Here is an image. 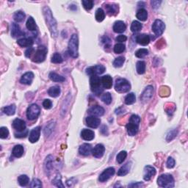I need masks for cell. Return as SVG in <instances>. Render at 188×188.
I'll return each mask as SVG.
<instances>
[{
	"label": "cell",
	"instance_id": "9a60e30c",
	"mask_svg": "<svg viewBox=\"0 0 188 188\" xmlns=\"http://www.w3.org/2000/svg\"><path fill=\"white\" fill-rule=\"evenodd\" d=\"M13 127L18 132H21L26 130V123L21 119L16 118L13 122Z\"/></svg>",
	"mask_w": 188,
	"mask_h": 188
},
{
	"label": "cell",
	"instance_id": "ffe728a7",
	"mask_svg": "<svg viewBox=\"0 0 188 188\" xmlns=\"http://www.w3.org/2000/svg\"><path fill=\"white\" fill-rule=\"evenodd\" d=\"M151 38L148 35L140 34L136 36V42L142 46H146L150 43Z\"/></svg>",
	"mask_w": 188,
	"mask_h": 188
},
{
	"label": "cell",
	"instance_id": "60d3db41",
	"mask_svg": "<svg viewBox=\"0 0 188 188\" xmlns=\"http://www.w3.org/2000/svg\"><path fill=\"white\" fill-rule=\"evenodd\" d=\"M126 46L122 43H119V44H115L114 46V52L116 54H121L124 52L125 51Z\"/></svg>",
	"mask_w": 188,
	"mask_h": 188
},
{
	"label": "cell",
	"instance_id": "db71d44e",
	"mask_svg": "<svg viewBox=\"0 0 188 188\" xmlns=\"http://www.w3.org/2000/svg\"><path fill=\"white\" fill-rule=\"evenodd\" d=\"M166 166L167 168H173L175 166V160L172 157H168L166 163Z\"/></svg>",
	"mask_w": 188,
	"mask_h": 188
},
{
	"label": "cell",
	"instance_id": "c3c4849f",
	"mask_svg": "<svg viewBox=\"0 0 188 188\" xmlns=\"http://www.w3.org/2000/svg\"><path fill=\"white\" fill-rule=\"evenodd\" d=\"M102 100L105 102L106 105H109L112 102V96L109 93L104 94L102 96Z\"/></svg>",
	"mask_w": 188,
	"mask_h": 188
},
{
	"label": "cell",
	"instance_id": "f35d334b",
	"mask_svg": "<svg viewBox=\"0 0 188 188\" xmlns=\"http://www.w3.org/2000/svg\"><path fill=\"white\" fill-rule=\"evenodd\" d=\"M136 101V96L135 94H133V93H130L127 95V96H126L125 100H124V102H125V104L127 105H132L134 104Z\"/></svg>",
	"mask_w": 188,
	"mask_h": 188
},
{
	"label": "cell",
	"instance_id": "f546056e",
	"mask_svg": "<svg viewBox=\"0 0 188 188\" xmlns=\"http://www.w3.org/2000/svg\"><path fill=\"white\" fill-rule=\"evenodd\" d=\"M49 77L52 81L55 82H63L66 80L65 77H63V76L59 75L57 73H55V72H51L49 74Z\"/></svg>",
	"mask_w": 188,
	"mask_h": 188
},
{
	"label": "cell",
	"instance_id": "1f68e13d",
	"mask_svg": "<svg viewBox=\"0 0 188 188\" xmlns=\"http://www.w3.org/2000/svg\"><path fill=\"white\" fill-rule=\"evenodd\" d=\"M16 107L15 105H10L7 107H5L2 109L3 113L7 115H13L16 113Z\"/></svg>",
	"mask_w": 188,
	"mask_h": 188
},
{
	"label": "cell",
	"instance_id": "d4e9b609",
	"mask_svg": "<svg viewBox=\"0 0 188 188\" xmlns=\"http://www.w3.org/2000/svg\"><path fill=\"white\" fill-rule=\"evenodd\" d=\"M25 34L24 32H22L20 29L19 26L17 24L13 23L12 25V29H11V35L13 38H16V37H20L21 35Z\"/></svg>",
	"mask_w": 188,
	"mask_h": 188
},
{
	"label": "cell",
	"instance_id": "11a10c76",
	"mask_svg": "<svg viewBox=\"0 0 188 188\" xmlns=\"http://www.w3.org/2000/svg\"><path fill=\"white\" fill-rule=\"evenodd\" d=\"M52 156L49 155L47 157H46V163H45V165L46 167V169H48V170H49L50 168H51L52 167V159H50L51 158Z\"/></svg>",
	"mask_w": 188,
	"mask_h": 188
},
{
	"label": "cell",
	"instance_id": "b9f144b4",
	"mask_svg": "<svg viewBox=\"0 0 188 188\" xmlns=\"http://www.w3.org/2000/svg\"><path fill=\"white\" fill-rule=\"evenodd\" d=\"M126 157H127V152H126V151H121V152L120 153H118V155H117V162H118L119 164L123 163L124 161L125 160Z\"/></svg>",
	"mask_w": 188,
	"mask_h": 188
},
{
	"label": "cell",
	"instance_id": "816d5d0a",
	"mask_svg": "<svg viewBox=\"0 0 188 188\" xmlns=\"http://www.w3.org/2000/svg\"><path fill=\"white\" fill-rule=\"evenodd\" d=\"M176 135H177V131L176 130H172V131L169 132V133L167 135V137H166V140L167 141H171V140H173L174 138L175 137H176Z\"/></svg>",
	"mask_w": 188,
	"mask_h": 188
},
{
	"label": "cell",
	"instance_id": "d6a6232c",
	"mask_svg": "<svg viewBox=\"0 0 188 188\" xmlns=\"http://www.w3.org/2000/svg\"><path fill=\"white\" fill-rule=\"evenodd\" d=\"M106 10H107V13L110 16H113V15H115L118 13V7L116 6V5H105Z\"/></svg>",
	"mask_w": 188,
	"mask_h": 188
},
{
	"label": "cell",
	"instance_id": "83f0119b",
	"mask_svg": "<svg viewBox=\"0 0 188 188\" xmlns=\"http://www.w3.org/2000/svg\"><path fill=\"white\" fill-rule=\"evenodd\" d=\"M136 17L141 21H146L147 18H148V12H147L146 10H145V9L143 8L139 9V10H137V14H136Z\"/></svg>",
	"mask_w": 188,
	"mask_h": 188
},
{
	"label": "cell",
	"instance_id": "e575fe53",
	"mask_svg": "<svg viewBox=\"0 0 188 188\" xmlns=\"http://www.w3.org/2000/svg\"><path fill=\"white\" fill-rule=\"evenodd\" d=\"M18 182L20 186L21 187H25L27 186L29 182V178L27 175H21L18 176Z\"/></svg>",
	"mask_w": 188,
	"mask_h": 188
},
{
	"label": "cell",
	"instance_id": "4fadbf2b",
	"mask_svg": "<svg viewBox=\"0 0 188 188\" xmlns=\"http://www.w3.org/2000/svg\"><path fill=\"white\" fill-rule=\"evenodd\" d=\"M100 124H101V120L96 116L90 115V116H88L86 118V124L88 127L96 129V128L98 127Z\"/></svg>",
	"mask_w": 188,
	"mask_h": 188
},
{
	"label": "cell",
	"instance_id": "8fae6325",
	"mask_svg": "<svg viewBox=\"0 0 188 188\" xmlns=\"http://www.w3.org/2000/svg\"><path fill=\"white\" fill-rule=\"evenodd\" d=\"M115 168L113 167H109L108 168L105 169L103 172L100 174L99 177H98V180L101 182H105L107 181L109 178H110L113 175L115 174Z\"/></svg>",
	"mask_w": 188,
	"mask_h": 188
},
{
	"label": "cell",
	"instance_id": "7c38bea8",
	"mask_svg": "<svg viewBox=\"0 0 188 188\" xmlns=\"http://www.w3.org/2000/svg\"><path fill=\"white\" fill-rule=\"evenodd\" d=\"M154 94V87L152 85H148V87H146L144 91L143 92V94L140 96V100H142L143 102H146L149 101L151 98H152Z\"/></svg>",
	"mask_w": 188,
	"mask_h": 188
},
{
	"label": "cell",
	"instance_id": "7bdbcfd3",
	"mask_svg": "<svg viewBox=\"0 0 188 188\" xmlns=\"http://www.w3.org/2000/svg\"><path fill=\"white\" fill-rule=\"evenodd\" d=\"M82 4L84 8H85V10H89L93 8L94 2L93 0H83V1L82 2Z\"/></svg>",
	"mask_w": 188,
	"mask_h": 188
},
{
	"label": "cell",
	"instance_id": "3957f363",
	"mask_svg": "<svg viewBox=\"0 0 188 188\" xmlns=\"http://www.w3.org/2000/svg\"><path fill=\"white\" fill-rule=\"evenodd\" d=\"M78 47H79V39L77 35L74 34L71 37L68 42V52L71 57L77 58L78 57Z\"/></svg>",
	"mask_w": 188,
	"mask_h": 188
},
{
	"label": "cell",
	"instance_id": "44dd1931",
	"mask_svg": "<svg viewBox=\"0 0 188 188\" xmlns=\"http://www.w3.org/2000/svg\"><path fill=\"white\" fill-rule=\"evenodd\" d=\"M92 146L88 143H84L79 148V153L83 156H89L92 153Z\"/></svg>",
	"mask_w": 188,
	"mask_h": 188
},
{
	"label": "cell",
	"instance_id": "9f6ffc18",
	"mask_svg": "<svg viewBox=\"0 0 188 188\" xmlns=\"http://www.w3.org/2000/svg\"><path fill=\"white\" fill-rule=\"evenodd\" d=\"M126 40H127V38H126V36H125V35H118V36L116 38H115V40L119 42V43L124 42V41H126Z\"/></svg>",
	"mask_w": 188,
	"mask_h": 188
},
{
	"label": "cell",
	"instance_id": "ee69618b",
	"mask_svg": "<svg viewBox=\"0 0 188 188\" xmlns=\"http://www.w3.org/2000/svg\"><path fill=\"white\" fill-rule=\"evenodd\" d=\"M148 55V50L147 49H140L135 52V56L138 58H143Z\"/></svg>",
	"mask_w": 188,
	"mask_h": 188
},
{
	"label": "cell",
	"instance_id": "f5cc1de1",
	"mask_svg": "<svg viewBox=\"0 0 188 188\" xmlns=\"http://www.w3.org/2000/svg\"><path fill=\"white\" fill-rule=\"evenodd\" d=\"M43 107L45 108L46 109H51L52 107V102L49 99H45L43 102Z\"/></svg>",
	"mask_w": 188,
	"mask_h": 188
},
{
	"label": "cell",
	"instance_id": "9c48e42d",
	"mask_svg": "<svg viewBox=\"0 0 188 188\" xmlns=\"http://www.w3.org/2000/svg\"><path fill=\"white\" fill-rule=\"evenodd\" d=\"M152 31L154 33V34L157 35V36H159V35H163L164 31H165V25L163 21L159 19H157L154 21L153 25H152Z\"/></svg>",
	"mask_w": 188,
	"mask_h": 188
},
{
	"label": "cell",
	"instance_id": "603a6c76",
	"mask_svg": "<svg viewBox=\"0 0 188 188\" xmlns=\"http://www.w3.org/2000/svg\"><path fill=\"white\" fill-rule=\"evenodd\" d=\"M81 137L82 138L85 140L90 141L94 139L95 134L94 132H93L90 129H85L81 132Z\"/></svg>",
	"mask_w": 188,
	"mask_h": 188
},
{
	"label": "cell",
	"instance_id": "836d02e7",
	"mask_svg": "<svg viewBox=\"0 0 188 188\" xmlns=\"http://www.w3.org/2000/svg\"><path fill=\"white\" fill-rule=\"evenodd\" d=\"M136 70L139 74H143L146 71V63L144 61H138L136 64Z\"/></svg>",
	"mask_w": 188,
	"mask_h": 188
},
{
	"label": "cell",
	"instance_id": "5bb4252c",
	"mask_svg": "<svg viewBox=\"0 0 188 188\" xmlns=\"http://www.w3.org/2000/svg\"><path fill=\"white\" fill-rule=\"evenodd\" d=\"M156 174V169L154 167L151 165H146L144 167V174H143V178L146 181H149V180L155 176Z\"/></svg>",
	"mask_w": 188,
	"mask_h": 188
},
{
	"label": "cell",
	"instance_id": "ba28073f",
	"mask_svg": "<svg viewBox=\"0 0 188 188\" xmlns=\"http://www.w3.org/2000/svg\"><path fill=\"white\" fill-rule=\"evenodd\" d=\"M40 107L36 104H33L27 108V117L29 120L34 121L38 118L40 115Z\"/></svg>",
	"mask_w": 188,
	"mask_h": 188
},
{
	"label": "cell",
	"instance_id": "484cf974",
	"mask_svg": "<svg viewBox=\"0 0 188 188\" xmlns=\"http://www.w3.org/2000/svg\"><path fill=\"white\" fill-rule=\"evenodd\" d=\"M33 39L32 38H25L18 40L17 44L21 47H29L33 44Z\"/></svg>",
	"mask_w": 188,
	"mask_h": 188
},
{
	"label": "cell",
	"instance_id": "680465c9",
	"mask_svg": "<svg viewBox=\"0 0 188 188\" xmlns=\"http://www.w3.org/2000/svg\"><path fill=\"white\" fill-rule=\"evenodd\" d=\"M141 186H143V183L141 182H136V183H132L129 185V187H140Z\"/></svg>",
	"mask_w": 188,
	"mask_h": 188
},
{
	"label": "cell",
	"instance_id": "7dc6e473",
	"mask_svg": "<svg viewBox=\"0 0 188 188\" xmlns=\"http://www.w3.org/2000/svg\"><path fill=\"white\" fill-rule=\"evenodd\" d=\"M63 59L62 56L57 52L54 54L52 57V59H51L52 63H56V64H57V63H61L63 62Z\"/></svg>",
	"mask_w": 188,
	"mask_h": 188
},
{
	"label": "cell",
	"instance_id": "277c9868",
	"mask_svg": "<svg viewBox=\"0 0 188 188\" xmlns=\"http://www.w3.org/2000/svg\"><path fill=\"white\" fill-rule=\"evenodd\" d=\"M157 184L159 187L171 188L174 187V178L171 174H163L157 178Z\"/></svg>",
	"mask_w": 188,
	"mask_h": 188
},
{
	"label": "cell",
	"instance_id": "94428289",
	"mask_svg": "<svg viewBox=\"0 0 188 188\" xmlns=\"http://www.w3.org/2000/svg\"><path fill=\"white\" fill-rule=\"evenodd\" d=\"M161 3V2H159V1H152V7H155V6H159V4Z\"/></svg>",
	"mask_w": 188,
	"mask_h": 188
},
{
	"label": "cell",
	"instance_id": "ab89813d",
	"mask_svg": "<svg viewBox=\"0 0 188 188\" xmlns=\"http://www.w3.org/2000/svg\"><path fill=\"white\" fill-rule=\"evenodd\" d=\"M95 17H96V21L98 22H102L105 18V11L102 10V8L97 9V10H96V16H95Z\"/></svg>",
	"mask_w": 188,
	"mask_h": 188
},
{
	"label": "cell",
	"instance_id": "5b68a950",
	"mask_svg": "<svg viewBox=\"0 0 188 188\" xmlns=\"http://www.w3.org/2000/svg\"><path fill=\"white\" fill-rule=\"evenodd\" d=\"M90 84L91 90H92L93 93H94L96 96H99V95L103 92V88H102L101 87V79H100L98 75L90 76Z\"/></svg>",
	"mask_w": 188,
	"mask_h": 188
},
{
	"label": "cell",
	"instance_id": "f6af8a7d",
	"mask_svg": "<svg viewBox=\"0 0 188 188\" xmlns=\"http://www.w3.org/2000/svg\"><path fill=\"white\" fill-rule=\"evenodd\" d=\"M124 62H125V58L124 57H119L113 61V66L115 68H120L123 66Z\"/></svg>",
	"mask_w": 188,
	"mask_h": 188
},
{
	"label": "cell",
	"instance_id": "f907efd6",
	"mask_svg": "<svg viewBox=\"0 0 188 188\" xmlns=\"http://www.w3.org/2000/svg\"><path fill=\"white\" fill-rule=\"evenodd\" d=\"M31 187H42V183L40 180L38 178H34L31 182L30 185Z\"/></svg>",
	"mask_w": 188,
	"mask_h": 188
},
{
	"label": "cell",
	"instance_id": "d6986e66",
	"mask_svg": "<svg viewBox=\"0 0 188 188\" xmlns=\"http://www.w3.org/2000/svg\"><path fill=\"white\" fill-rule=\"evenodd\" d=\"M33 79H34V74L33 72L29 71L22 75L21 79H20V82L24 84V85H29L33 82Z\"/></svg>",
	"mask_w": 188,
	"mask_h": 188
},
{
	"label": "cell",
	"instance_id": "30bf717a",
	"mask_svg": "<svg viewBox=\"0 0 188 188\" xmlns=\"http://www.w3.org/2000/svg\"><path fill=\"white\" fill-rule=\"evenodd\" d=\"M105 67L102 65H97L95 66H91L87 68L86 69V73L87 75L93 76V75H98V74H102L105 71Z\"/></svg>",
	"mask_w": 188,
	"mask_h": 188
},
{
	"label": "cell",
	"instance_id": "ac0fdd59",
	"mask_svg": "<svg viewBox=\"0 0 188 188\" xmlns=\"http://www.w3.org/2000/svg\"><path fill=\"white\" fill-rule=\"evenodd\" d=\"M105 152V146L102 144H97L92 149V154L94 157L96 158H101L103 157L104 154Z\"/></svg>",
	"mask_w": 188,
	"mask_h": 188
},
{
	"label": "cell",
	"instance_id": "52a82bcc",
	"mask_svg": "<svg viewBox=\"0 0 188 188\" xmlns=\"http://www.w3.org/2000/svg\"><path fill=\"white\" fill-rule=\"evenodd\" d=\"M46 54H47V49L44 46H40L35 51V55L33 57V61L34 63H42L45 60Z\"/></svg>",
	"mask_w": 188,
	"mask_h": 188
},
{
	"label": "cell",
	"instance_id": "f1b7e54d",
	"mask_svg": "<svg viewBox=\"0 0 188 188\" xmlns=\"http://www.w3.org/2000/svg\"><path fill=\"white\" fill-rule=\"evenodd\" d=\"M130 167H131V163H128L126 165H123V166L119 169L118 171V176H124L126 174H128V173L129 172Z\"/></svg>",
	"mask_w": 188,
	"mask_h": 188
},
{
	"label": "cell",
	"instance_id": "2e32d148",
	"mask_svg": "<svg viewBox=\"0 0 188 188\" xmlns=\"http://www.w3.org/2000/svg\"><path fill=\"white\" fill-rule=\"evenodd\" d=\"M40 126H37L33 129L30 132L29 135V140L32 143H36L40 138Z\"/></svg>",
	"mask_w": 188,
	"mask_h": 188
},
{
	"label": "cell",
	"instance_id": "74e56055",
	"mask_svg": "<svg viewBox=\"0 0 188 188\" xmlns=\"http://www.w3.org/2000/svg\"><path fill=\"white\" fill-rule=\"evenodd\" d=\"M142 27H143V25L140 22H139L137 21H133L132 23V25H131V27H130V29H131V31L133 32V33H137V32L141 30Z\"/></svg>",
	"mask_w": 188,
	"mask_h": 188
},
{
	"label": "cell",
	"instance_id": "7a4b0ae2",
	"mask_svg": "<svg viewBox=\"0 0 188 188\" xmlns=\"http://www.w3.org/2000/svg\"><path fill=\"white\" fill-rule=\"evenodd\" d=\"M140 123V118L137 115H132L129 118V121L126 125L127 132L130 136H135L137 133L139 124Z\"/></svg>",
	"mask_w": 188,
	"mask_h": 188
},
{
	"label": "cell",
	"instance_id": "8992f818",
	"mask_svg": "<svg viewBox=\"0 0 188 188\" xmlns=\"http://www.w3.org/2000/svg\"><path fill=\"white\" fill-rule=\"evenodd\" d=\"M115 89L118 93L124 94V93H126L129 91L130 89H131V85L126 79L118 78L115 81Z\"/></svg>",
	"mask_w": 188,
	"mask_h": 188
},
{
	"label": "cell",
	"instance_id": "4dcf8cb0",
	"mask_svg": "<svg viewBox=\"0 0 188 188\" xmlns=\"http://www.w3.org/2000/svg\"><path fill=\"white\" fill-rule=\"evenodd\" d=\"M60 88H59V87L58 86L51 87L49 90H48V94H49L50 96L54 98L59 96V94H60Z\"/></svg>",
	"mask_w": 188,
	"mask_h": 188
},
{
	"label": "cell",
	"instance_id": "6f0895ef",
	"mask_svg": "<svg viewBox=\"0 0 188 188\" xmlns=\"http://www.w3.org/2000/svg\"><path fill=\"white\" fill-rule=\"evenodd\" d=\"M34 51H35V49H33V47L28 48L27 51L25 52V56L27 57H29L32 55H33V53H34Z\"/></svg>",
	"mask_w": 188,
	"mask_h": 188
},
{
	"label": "cell",
	"instance_id": "8d00e7d4",
	"mask_svg": "<svg viewBox=\"0 0 188 188\" xmlns=\"http://www.w3.org/2000/svg\"><path fill=\"white\" fill-rule=\"evenodd\" d=\"M26 27L30 31L35 30L36 29V24H35L34 18L33 17H29L28 18L27 24H26Z\"/></svg>",
	"mask_w": 188,
	"mask_h": 188
},
{
	"label": "cell",
	"instance_id": "d590c367",
	"mask_svg": "<svg viewBox=\"0 0 188 188\" xmlns=\"http://www.w3.org/2000/svg\"><path fill=\"white\" fill-rule=\"evenodd\" d=\"M13 18L15 21L17 22V23L23 21L25 18V13L22 11H16L13 16Z\"/></svg>",
	"mask_w": 188,
	"mask_h": 188
},
{
	"label": "cell",
	"instance_id": "6da1fadb",
	"mask_svg": "<svg viewBox=\"0 0 188 188\" xmlns=\"http://www.w3.org/2000/svg\"><path fill=\"white\" fill-rule=\"evenodd\" d=\"M43 13H44V18H45L46 25H48L50 32H51L52 36L57 37V21L53 17L52 11L49 7L46 6L43 9Z\"/></svg>",
	"mask_w": 188,
	"mask_h": 188
},
{
	"label": "cell",
	"instance_id": "91938a15",
	"mask_svg": "<svg viewBox=\"0 0 188 188\" xmlns=\"http://www.w3.org/2000/svg\"><path fill=\"white\" fill-rule=\"evenodd\" d=\"M23 132H20L21 134L18 133V134H15V135H16V137H25L27 135V133H28V131L26 132L25 133H22Z\"/></svg>",
	"mask_w": 188,
	"mask_h": 188
},
{
	"label": "cell",
	"instance_id": "4316f807",
	"mask_svg": "<svg viewBox=\"0 0 188 188\" xmlns=\"http://www.w3.org/2000/svg\"><path fill=\"white\" fill-rule=\"evenodd\" d=\"M24 147L21 145H16V146L13 148L12 154L15 157L19 158L22 157V155L24 154Z\"/></svg>",
	"mask_w": 188,
	"mask_h": 188
},
{
	"label": "cell",
	"instance_id": "bcb514c9",
	"mask_svg": "<svg viewBox=\"0 0 188 188\" xmlns=\"http://www.w3.org/2000/svg\"><path fill=\"white\" fill-rule=\"evenodd\" d=\"M52 182L56 187H64V185H63L62 183V178H61V176L59 174H57V176H55V178L53 179Z\"/></svg>",
	"mask_w": 188,
	"mask_h": 188
},
{
	"label": "cell",
	"instance_id": "7402d4cb",
	"mask_svg": "<svg viewBox=\"0 0 188 188\" xmlns=\"http://www.w3.org/2000/svg\"><path fill=\"white\" fill-rule=\"evenodd\" d=\"M113 31L116 33H122L125 32L126 29V26L122 21H117L114 23L113 25Z\"/></svg>",
	"mask_w": 188,
	"mask_h": 188
},
{
	"label": "cell",
	"instance_id": "681fc988",
	"mask_svg": "<svg viewBox=\"0 0 188 188\" xmlns=\"http://www.w3.org/2000/svg\"><path fill=\"white\" fill-rule=\"evenodd\" d=\"M9 135V131L7 128L2 126L0 128V137L2 139H6Z\"/></svg>",
	"mask_w": 188,
	"mask_h": 188
},
{
	"label": "cell",
	"instance_id": "cb8c5ba5",
	"mask_svg": "<svg viewBox=\"0 0 188 188\" xmlns=\"http://www.w3.org/2000/svg\"><path fill=\"white\" fill-rule=\"evenodd\" d=\"M101 82L102 86L105 89H110L113 86V78L109 75H105L102 77Z\"/></svg>",
	"mask_w": 188,
	"mask_h": 188
},
{
	"label": "cell",
	"instance_id": "e0dca14e",
	"mask_svg": "<svg viewBox=\"0 0 188 188\" xmlns=\"http://www.w3.org/2000/svg\"><path fill=\"white\" fill-rule=\"evenodd\" d=\"M88 113L93 116L100 117L105 114V109L101 106H94L88 109Z\"/></svg>",
	"mask_w": 188,
	"mask_h": 188
}]
</instances>
